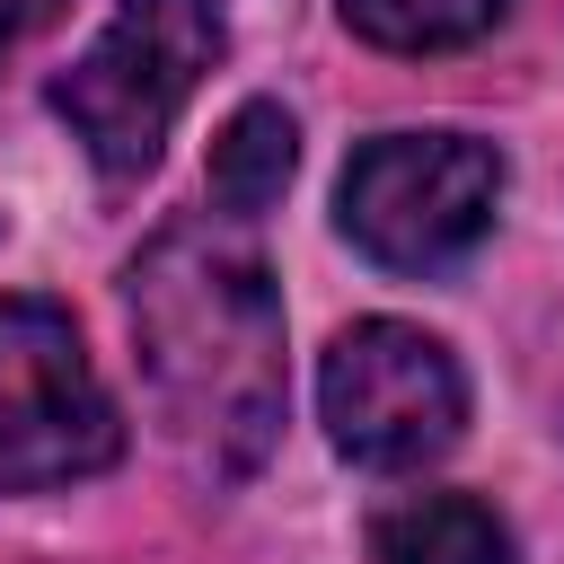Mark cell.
Returning a JSON list of instances; mask_svg holds the SVG:
<instances>
[{"mask_svg":"<svg viewBox=\"0 0 564 564\" xmlns=\"http://www.w3.org/2000/svg\"><path fill=\"white\" fill-rule=\"evenodd\" d=\"M379 564H511V529L476 494H414L370 520Z\"/></svg>","mask_w":564,"mask_h":564,"instance_id":"8992f818","label":"cell"},{"mask_svg":"<svg viewBox=\"0 0 564 564\" xmlns=\"http://www.w3.org/2000/svg\"><path fill=\"white\" fill-rule=\"evenodd\" d=\"M317 405H326V432L352 467H379V476H405V467H432L458 432H467V379L449 361L441 335L405 326V317H361L326 344V370H317Z\"/></svg>","mask_w":564,"mask_h":564,"instance_id":"5b68a950","label":"cell"},{"mask_svg":"<svg viewBox=\"0 0 564 564\" xmlns=\"http://www.w3.org/2000/svg\"><path fill=\"white\" fill-rule=\"evenodd\" d=\"M62 9H70V0H0V62H9L18 44H35Z\"/></svg>","mask_w":564,"mask_h":564,"instance_id":"9c48e42d","label":"cell"},{"mask_svg":"<svg viewBox=\"0 0 564 564\" xmlns=\"http://www.w3.org/2000/svg\"><path fill=\"white\" fill-rule=\"evenodd\" d=\"M291 159H300V123L273 97H247L220 123V141H212V203H220V220H256L264 203H282Z\"/></svg>","mask_w":564,"mask_h":564,"instance_id":"52a82bcc","label":"cell"},{"mask_svg":"<svg viewBox=\"0 0 564 564\" xmlns=\"http://www.w3.org/2000/svg\"><path fill=\"white\" fill-rule=\"evenodd\" d=\"M220 53H229L220 0H123L97 26V44L53 79V115L97 159V176L123 185L159 159L167 123L185 115V97Z\"/></svg>","mask_w":564,"mask_h":564,"instance_id":"7a4b0ae2","label":"cell"},{"mask_svg":"<svg viewBox=\"0 0 564 564\" xmlns=\"http://www.w3.org/2000/svg\"><path fill=\"white\" fill-rule=\"evenodd\" d=\"M511 0H344V26L388 44V53H449L476 44Z\"/></svg>","mask_w":564,"mask_h":564,"instance_id":"ba28073f","label":"cell"},{"mask_svg":"<svg viewBox=\"0 0 564 564\" xmlns=\"http://www.w3.org/2000/svg\"><path fill=\"white\" fill-rule=\"evenodd\" d=\"M502 203V150L476 132H379L344 159L335 220L388 273H449Z\"/></svg>","mask_w":564,"mask_h":564,"instance_id":"3957f363","label":"cell"},{"mask_svg":"<svg viewBox=\"0 0 564 564\" xmlns=\"http://www.w3.org/2000/svg\"><path fill=\"white\" fill-rule=\"evenodd\" d=\"M159 432L203 476H247L282 432V291L220 212L167 220L123 273Z\"/></svg>","mask_w":564,"mask_h":564,"instance_id":"6da1fadb","label":"cell"},{"mask_svg":"<svg viewBox=\"0 0 564 564\" xmlns=\"http://www.w3.org/2000/svg\"><path fill=\"white\" fill-rule=\"evenodd\" d=\"M123 458L106 379L53 300H0V494H53Z\"/></svg>","mask_w":564,"mask_h":564,"instance_id":"277c9868","label":"cell"}]
</instances>
